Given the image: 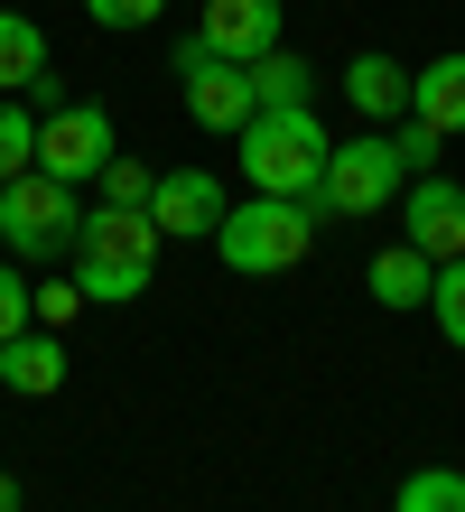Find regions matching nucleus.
I'll return each instance as SVG.
<instances>
[{
    "mask_svg": "<svg viewBox=\"0 0 465 512\" xmlns=\"http://www.w3.org/2000/svg\"><path fill=\"white\" fill-rule=\"evenodd\" d=\"M391 512H465V475H456V466H419L410 485H400Z\"/></svg>",
    "mask_w": 465,
    "mask_h": 512,
    "instance_id": "nucleus-18",
    "label": "nucleus"
},
{
    "mask_svg": "<svg viewBox=\"0 0 465 512\" xmlns=\"http://www.w3.org/2000/svg\"><path fill=\"white\" fill-rule=\"evenodd\" d=\"M372 298H382V308H428V280H438V261L428 252H410V243H391V252H372Z\"/></svg>",
    "mask_w": 465,
    "mask_h": 512,
    "instance_id": "nucleus-15",
    "label": "nucleus"
},
{
    "mask_svg": "<svg viewBox=\"0 0 465 512\" xmlns=\"http://www.w3.org/2000/svg\"><path fill=\"white\" fill-rule=\"evenodd\" d=\"M0 512H19V485H10V475H0Z\"/></svg>",
    "mask_w": 465,
    "mask_h": 512,
    "instance_id": "nucleus-25",
    "label": "nucleus"
},
{
    "mask_svg": "<svg viewBox=\"0 0 465 512\" xmlns=\"http://www.w3.org/2000/svg\"><path fill=\"white\" fill-rule=\"evenodd\" d=\"M0 243H10L19 261H56L75 243V187L47 177V168L10 177V187H0Z\"/></svg>",
    "mask_w": 465,
    "mask_h": 512,
    "instance_id": "nucleus-5",
    "label": "nucleus"
},
{
    "mask_svg": "<svg viewBox=\"0 0 465 512\" xmlns=\"http://www.w3.org/2000/svg\"><path fill=\"white\" fill-rule=\"evenodd\" d=\"M38 168V122L19 112V94H0V187Z\"/></svg>",
    "mask_w": 465,
    "mask_h": 512,
    "instance_id": "nucleus-17",
    "label": "nucleus"
},
{
    "mask_svg": "<svg viewBox=\"0 0 465 512\" xmlns=\"http://www.w3.org/2000/svg\"><path fill=\"white\" fill-rule=\"evenodd\" d=\"M112 149H121V140H112V112H103V103H56L47 122H38V168L66 177V187H93Z\"/></svg>",
    "mask_w": 465,
    "mask_h": 512,
    "instance_id": "nucleus-7",
    "label": "nucleus"
},
{
    "mask_svg": "<svg viewBox=\"0 0 465 512\" xmlns=\"http://www.w3.org/2000/svg\"><path fill=\"white\" fill-rule=\"evenodd\" d=\"M214 252H224V270H242V280L298 270L307 252H317V205H307V196H252V205H224Z\"/></svg>",
    "mask_w": 465,
    "mask_h": 512,
    "instance_id": "nucleus-2",
    "label": "nucleus"
},
{
    "mask_svg": "<svg viewBox=\"0 0 465 512\" xmlns=\"http://www.w3.org/2000/svg\"><path fill=\"white\" fill-rule=\"evenodd\" d=\"M66 252H75V289L84 298H149L168 233L149 224V205H93V215H75Z\"/></svg>",
    "mask_w": 465,
    "mask_h": 512,
    "instance_id": "nucleus-1",
    "label": "nucleus"
},
{
    "mask_svg": "<svg viewBox=\"0 0 465 512\" xmlns=\"http://www.w3.org/2000/svg\"><path fill=\"white\" fill-rule=\"evenodd\" d=\"M75 308H84V289H75V280L28 289V326H47V336H56V326H75Z\"/></svg>",
    "mask_w": 465,
    "mask_h": 512,
    "instance_id": "nucleus-22",
    "label": "nucleus"
},
{
    "mask_svg": "<svg viewBox=\"0 0 465 512\" xmlns=\"http://www.w3.org/2000/svg\"><path fill=\"white\" fill-rule=\"evenodd\" d=\"M93 187H103V205H149V187H159V177H149L140 159H121V149H112V159H103V177H93Z\"/></svg>",
    "mask_w": 465,
    "mask_h": 512,
    "instance_id": "nucleus-20",
    "label": "nucleus"
},
{
    "mask_svg": "<svg viewBox=\"0 0 465 512\" xmlns=\"http://www.w3.org/2000/svg\"><path fill=\"white\" fill-rule=\"evenodd\" d=\"M177 94H186V112H196V131H242L261 112L252 103V75H242L233 56H214L196 28L177 38Z\"/></svg>",
    "mask_w": 465,
    "mask_h": 512,
    "instance_id": "nucleus-6",
    "label": "nucleus"
},
{
    "mask_svg": "<svg viewBox=\"0 0 465 512\" xmlns=\"http://www.w3.org/2000/svg\"><path fill=\"white\" fill-rule=\"evenodd\" d=\"M56 382H66V345H56L47 326H28V336L0 345V391H19V401H47Z\"/></svg>",
    "mask_w": 465,
    "mask_h": 512,
    "instance_id": "nucleus-13",
    "label": "nucleus"
},
{
    "mask_svg": "<svg viewBox=\"0 0 465 512\" xmlns=\"http://www.w3.org/2000/svg\"><path fill=\"white\" fill-rule=\"evenodd\" d=\"M428 317H438L447 345H465V261H438V280H428Z\"/></svg>",
    "mask_w": 465,
    "mask_h": 512,
    "instance_id": "nucleus-19",
    "label": "nucleus"
},
{
    "mask_svg": "<svg viewBox=\"0 0 465 512\" xmlns=\"http://www.w3.org/2000/svg\"><path fill=\"white\" fill-rule=\"evenodd\" d=\"M10 336H28V280L0 270V345H10Z\"/></svg>",
    "mask_w": 465,
    "mask_h": 512,
    "instance_id": "nucleus-24",
    "label": "nucleus"
},
{
    "mask_svg": "<svg viewBox=\"0 0 465 512\" xmlns=\"http://www.w3.org/2000/svg\"><path fill=\"white\" fill-rule=\"evenodd\" d=\"M391 149H400V168H410V177H438V131H428V122H410V112H400V131H391Z\"/></svg>",
    "mask_w": 465,
    "mask_h": 512,
    "instance_id": "nucleus-21",
    "label": "nucleus"
},
{
    "mask_svg": "<svg viewBox=\"0 0 465 512\" xmlns=\"http://www.w3.org/2000/svg\"><path fill=\"white\" fill-rule=\"evenodd\" d=\"M410 122L428 131H465V56H428V66H410Z\"/></svg>",
    "mask_w": 465,
    "mask_h": 512,
    "instance_id": "nucleus-12",
    "label": "nucleus"
},
{
    "mask_svg": "<svg viewBox=\"0 0 465 512\" xmlns=\"http://www.w3.org/2000/svg\"><path fill=\"white\" fill-rule=\"evenodd\" d=\"M196 38L214 56H233V66H252V56L279 47V0H205V10H196Z\"/></svg>",
    "mask_w": 465,
    "mask_h": 512,
    "instance_id": "nucleus-10",
    "label": "nucleus"
},
{
    "mask_svg": "<svg viewBox=\"0 0 465 512\" xmlns=\"http://www.w3.org/2000/svg\"><path fill=\"white\" fill-rule=\"evenodd\" d=\"M159 10H168V0H84L93 28H159Z\"/></svg>",
    "mask_w": 465,
    "mask_h": 512,
    "instance_id": "nucleus-23",
    "label": "nucleus"
},
{
    "mask_svg": "<svg viewBox=\"0 0 465 512\" xmlns=\"http://www.w3.org/2000/svg\"><path fill=\"white\" fill-rule=\"evenodd\" d=\"M38 75H47V28L19 19V10H0V94H28Z\"/></svg>",
    "mask_w": 465,
    "mask_h": 512,
    "instance_id": "nucleus-16",
    "label": "nucleus"
},
{
    "mask_svg": "<svg viewBox=\"0 0 465 512\" xmlns=\"http://www.w3.org/2000/svg\"><path fill=\"white\" fill-rule=\"evenodd\" d=\"M345 103L363 112V122H400V112H410V66L382 56V47H363L345 66Z\"/></svg>",
    "mask_w": 465,
    "mask_h": 512,
    "instance_id": "nucleus-11",
    "label": "nucleus"
},
{
    "mask_svg": "<svg viewBox=\"0 0 465 512\" xmlns=\"http://www.w3.org/2000/svg\"><path fill=\"white\" fill-rule=\"evenodd\" d=\"M233 140H242L252 196H307V205H317V177H326V149H335L317 112H252Z\"/></svg>",
    "mask_w": 465,
    "mask_h": 512,
    "instance_id": "nucleus-3",
    "label": "nucleus"
},
{
    "mask_svg": "<svg viewBox=\"0 0 465 512\" xmlns=\"http://www.w3.org/2000/svg\"><path fill=\"white\" fill-rule=\"evenodd\" d=\"M242 75H252V103H261V112H307V103H317V66H307L298 47H270V56H252Z\"/></svg>",
    "mask_w": 465,
    "mask_h": 512,
    "instance_id": "nucleus-14",
    "label": "nucleus"
},
{
    "mask_svg": "<svg viewBox=\"0 0 465 512\" xmlns=\"http://www.w3.org/2000/svg\"><path fill=\"white\" fill-rule=\"evenodd\" d=\"M400 187H410V168H400L391 131H363V140H335V149H326L317 205H326V215H382Z\"/></svg>",
    "mask_w": 465,
    "mask_h": 512,
    "instance_id": "nucleus-4",
    "label": "nucleus"
},
{
    "mask_svg": "<svg viewBox=\"0 0 465 512\" xmlns=\"http://www.w3.org/2000/svg\"><path fill=\"white\" fill-rule=\"evenodd\" d=\"M149 224H159L168 243H214V224H224V187H214L205 168H168L159 187H149Z\"/></svg>",
    "mask_w": 465,
    "mask_h": 512,
    "instance_id": "nucleus-9",
    "label": "nucleus"
},
{
    "mask_svg": "<svg viewBox=\"0 0 465 512\" xmlns=\"http://www.w3.org/2000/svg\"><path fill=\"white\" fill-rule=\"evenodd\" d=\"M400 243L428 252V261H465V187H456V177H410Z\"/></svg>",
    "mask_w": 465,
    "mask_h": 512,
    "instance_id": "nucleus-8",
    "label": "nucleus"
}]
</instances>
